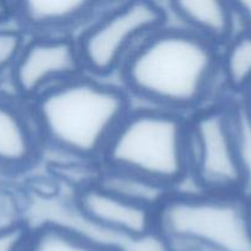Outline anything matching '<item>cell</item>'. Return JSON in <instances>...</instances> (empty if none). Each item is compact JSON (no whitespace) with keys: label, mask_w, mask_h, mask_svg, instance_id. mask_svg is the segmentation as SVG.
<instances>
[{"label":"cell","mask_w":251,"mask_h":251,"mask_svg":"<svg viewBox=\"0 0 251 251\" xmlns=\"http://www.w3.org/2000/svg\"><path fill=\"white\" fill-rule=\"evenodd\" d=\"M220 54L217 47L168 20L131 51L117 82L132 104L188 118L226 100Z\"/></svg>","instance_id":"obj_1"},{"label":"cell","mask_w":251,"mask_h":251,"mask_svg":"<svg viewBox=\"0 0 251 251\" xmlns=\"http://www.w3.org/2000/svg\"><path fill=\"white\" fill-rule=\"evenodd\" d=\"M29 105L44 152L100 166L113 134L134 104L118 82L82 73Z\"/></svg>","instance_id":"obj_2"},{"label":"cell","mask_w":251,"mask_h":251,"mask_svg":"<svg viewBox=\"0 0 251 251\" xmlns=\"http://www.w3.org/2000/svg\"><path fill=\"white\" fill-rule=\"evenodd\" d=\"M152 238L164 251H251V200L179 189L154 210Z\"/></svg>","instance_id":"obj_3"},{"label":"cell","mask_w":251,"mask_h":251,"mask_svg":"<svg viewBox=\"0 0 251 251\" xmlns=\"http://www.w3.org/2000/svg\"><path fill=\"white\" fill-rule=\"evenodd\" d=\"M188 118L132 105L105 147L100 166L120 169L179 190L188 184Z\"/></svg>","instance_id":"obj_4"},{"label":"cell","mask_w":251,"mask_h":251,"mask_svg":"<svg viewBox=\"0 0 251 251\" xmlns=\"http://www.w3.org/2000/svg\"><path fill=\"white\" fill-rule=\"evenodd\" d=\"M167 22L168 14L163 2H109L76 36L83 71L104 80L117 76L131 51Z\"/></svg>","instance_id":"obj_5"},{"label":"cell","mask_w":251,"mask_h":251,"mask_svg":"<svg viewBox=\"0 0 251 251\" xmlns=\"http://www.w3.org/2000/svg\"><path fill=\"white\" fill-rule=\"evenodd\" d=\"M233 104L234 98H226L186 119L188 183L193 190L243 194Z\"/></svg>","instance_id":"obj_6"},{"label":"cell","mask_w":251,"mask_h":251,"mask_svg":"<svg viewBox=\"0 0 251 251\" xmlns=\"http://www.w3.org/2000/svg\"><path fill=\"white\" fill-rule=\"evenodd\" d=\"M82 73L76 38L28 36L7 80L12 95L29 104L51 87Z\"/></svg>","instance_id":"obj_7"},{"label":"cell","mask_w":251,"mask_h":251,"mask_svg":"<svg viewBox=\"0 0 251 251\" xmlns=\"http://www.w3.org/2000/svg\"><path fill=\"white\" fill-rule=\"evenodd\" d=\"M31 105L0 90V181L17 183L43 158Z\"/></svg>","instance_id":"obj_8"},{"label":"cell","mask_w":251,"mask_h":251,"mask_svg":"<svg viewBox=\"0 0 251 251\" xmlns=\"http://www.w3.org/2000/svg\"><path fill=\"white\" fill-rule=\"evenodd\" d=\"M73 207L88 223L134 242L153 237L154 211L110 193L95 180L75 188Z\"/></svg>","instance_id":"obj_9"},{"label":"cell","mask_w":251,"mask_h":251,"mask_svg":"<svg viewBox=\"0 0 251 251\" xmlns=\"http://www.w3.org/2000/svg\"><path fill=\"white\" fill-rule=\"evenodd\" d=\"M108 4L81 0L15 1V25L27 36L76 38Z\"/></svg>","instance_id":"obj_10"},{"label":"cell","mask_w":251,"mask_h":251,"mask_svg":"<svg viewBox=\"0 0 251 251\" xmlns=\"http://www.w3.org/2000/svg\"><path fill=\"white\" fill-rule=\"evenodd\" d=\"M164 5L169 21L201 37L218 49H222L238 33L239 21L232 1L193 0L171 1Z\"/></svg>","instance_id":"obj_11"},{"label":"cell","mask_w":251,"mask_h":251,"mask_svg":"<svg viewBox=\"0 0 251 251\" xmlns=\"http://www.w3.org/2000/svg\"><path fill=\"white\" fill-rule=\"evenodd\" d=\"M24 251H124L120 247L98 242L75 228L46 221L29 227Z\"/></svg>","instance_id":"obj_12"},{"label":"cell","mask_w":251,"mask_h":251,"mask_svg":"<svg viewBox=\"0 0 251 251\" xmlns=\"http://www.w3.org/2000/svg\"><path fill=\"white\" fill-rule=\"evenodd\" d=\"M95 181L110 193L153 211L173 193V190L145 176L100 166Z\"/></svg>","instance_id":"obj_13"},{"label":"cell","mask_w":251,"mask_h":251,"mask_svg":"<svg viewBox=\"0 0 251 251\" xmlns=\"http://www.w3.org/2000/svg\"><path fill=\"white\" fill-rule=\"evenodd\" d=\"M221 75L226 90L240 96L251 87V31L238 32L220 54Z\"/></svg>","instance_id":"obj_14"},{"label":"cell","mask_w":251,"mask_h":251,"mask_svg":"<svg viewBox=\"0 0 251 251\" xmlns=\"http://www.w3.org/2000/svg\"><path fill=\"white\" fill-rule=\"evenodd\" d=\"M235 144L243 180V195L251 198V119L238 98L233 104Z\"/></svg>","instance_id":"obj_15"},{"label":"cell","mask_w":251,"mask_h":251,"mask_svg":"<svg viewBox=\"0 0 251 251\" xmlns=\"http://www.w3.org/2000/svg\"><path fill=\"white\" fill-rule=\"evenodd\" d=\"M27 199L17 183H0V230L28 226Z\"/></svg>","instance_id":"obj_16"},{"label":"cell","mask_w":251,"mask_h":251,"mask_svg":"<svg viewBox=\"0 0 251 251\" xmlns=\"http://www.w3.org/2000/svg\"><path fill=\"white\" fill-rule=\"evenodd\" d=\"M28 36L16 25L0 26V74L7 76L19 59Z\"/></svg>","instance_id":"obj_17"},{"label":"cell","mask_w":251,"mask_h":251,"mask_svg":"<svg viewBox=\"0 0 251 251\" xmlns=\"http://www.w3.org/2000/svg\"><path fill=\"white\" fill-rule=\"evenodd\" d=\"M31 226L0 230V251H24Z\"/></svg>","instance_id":"obj_18"},{"label":"cell","mask_w":251,"mask_h":251,"mask_svg":"<svg viewBox=\"0 0 251 251\" xmlns=\"http://www.w3.org/2000/svg\"><path fill=\"white\" fill-rule=\"evenodd\" d=\"M240 28L251 31V1H233Z\"/></svg>","instance_id":"obj_19"},{"label":"cell","mask_w":251,"mask_h":251,"mask_svg":"<svg viewBox=\"0 0 251 251\" xmlns=\"http://www.w3.org/2000/svg\"><path fill=\"white\" fill-rule=\"evenodd\" d=\"M15 25V1H0V26Z\"/></svg>","instance_id":"obj_20"},{"label":"cell","mask_w":251,"mask_h":251,"mask_svg":"<svg viewBox=\"0 0 251 251\" xmlns=\"http://www.w3.org/2000/svg\"><path fill=\"white\" fill-rule=\"evenodd\" d=\"M238 100H239L243 109L245 110V113L249 115V118L251 119V87L247 91V92L243 93V95L238 98Z\"/></svg>","instance_id":"obj_21"},{"label":"cell","mask_w":251,"mask_h":251,"mask_svg":"<svg viewBox=\"0 0 251 251\" xmlns=\"http://www.w3.org/2000/svg\"><path fill=\"white\" fill-rule=\"evenodd\" d=\"M249 199H250V200H251V198H249Z\"/></svg>","instance_id":"obj_22"}]
</instances>
